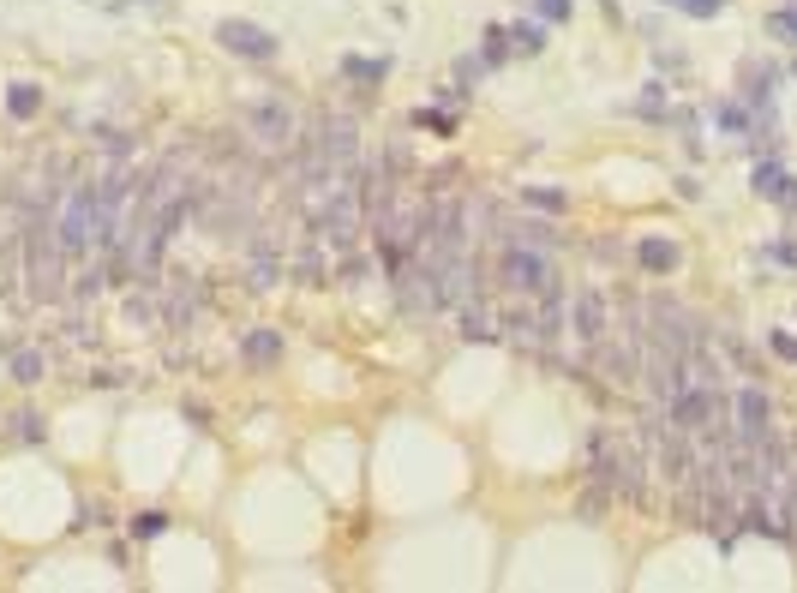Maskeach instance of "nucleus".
Wrapping results in <instances>:
<instances>
[{
	"instance_id": "1",
	"label": "nucleus",
	"mask_w": 797,
	"mask_h": 593,
	"mask_svg": "<svg viewBox=\"0 0 797 593\" xmlns=\"http://www.w3.org/2000/svg\"><path fill=\"white\" fill-rule=\"evenodd\" d=\"M498 276L516 294H558V270H552V258L540 246H510L504 264H498Z\"/></svg>"
},
{
	"instance_id": "3",
	"label": "nucleus",
	"mask_w": 797,
	"mask_h": 593,
	"mask_svg": "<svg viewBox=\"0 0 797 593\" xmlns=\"http://www.w3.org/2000/svg\"><path fill=\"white\" fill-rule=\"evenodd\" d=\"M732 438L744 450H768V438H774V408H768V396L756 384H744L732 396Z\"/></svg>"
},
{
	"instance_id": "13",
	"label": "nucleus",
	"mask_w": 797,
	"mask_h": 593,
	"mask_svg": "<svg viewBox=\"0 0 797 593\" xmlns=\"http://www.w3.org/2000/svg\"><path fill=\"white\" fill-rule=\"evenodd\" d=\"M630 114L660 120V114H666V90H660V84H642V96H630Z\"/></svg>"
},
{
	"instance_id": "4",
	"label": "nucleus",
	"mask_w": 797,
	"mask_h": 593,
	"mask_svg": "<svg viewBox=\"0 0 797 593\" xmlns=\"http://www.w3.org/2000/svg\"><path fill=\"white\" fill-rule=\"evenodd\" d=\"M246 132L264 144V150H288L300 138V114L288 102H252L246 108Z\"/></svg>"
},
{
	"instance_id": "23",
	"label": "nucleus",
	"mask_w": 797,
	"mask_h": 593,
	"mask_svg": "<svg viewBox=\"0 0 797 593\" xmlns=\"http://www.w3.org/2000/svg\"><path fill=\"white\" fill-rule=\"evenodd\" d=\"M774 258H780V264H792V270H797V240H774Z\"/></svg>"
},
{
	"instance_id": "21",
	"label": "nucleus",
	"mask_w": 797,
	"mask_h": 593,
	"mask_svg": "<svg viewBox=\"0 0 797 593\" xmlns=\"http://www.w3.org/2000/svg\"><path fill=\"white\" fill-rule=\"evenodd\" d=\"M528 204H540V210H564V192H546V186H534V192H528Z\"/></svg>"
},
{
	"instance_id": "15",
	"label": "nucleus",
	"mask_w": 797,
	"mask_h": 593,
	"mask_svg": "<svg viewBox=\"0 0 797 593\" xmlns=\"http://www.w3.org/2000/svg\"><path fill=\"white\" fill-rule=\"evenodd\" d=\"M480 42H486V60H510V30H498V24H492Z\"/></svg>"
},
{
	"instance_id": "17",
	"label": "nucleus",
	"mask_w": 797,
	"mask_h": 593,
	"mask_svg": "<svg viewBox=\"0 0 797 593\" xmlns=\"http://www.w3.org/2000/svg\"><path fill=\"white\" fill-rule=\"evenodd\" d=\"M768 30H774V36H786V42H797V6H780V12L768 18Z\"/></svg>"
},
{
	"instance_id": "20",
	"label": "nucleus",
	"mask_w": 797,
	"mask_h": 593,
	"mask_svg": "<svg viewBox=\"0 0 797 593\" xmlns=\"http://www.w3.org/2000/svg\"><path fill=\"white\" fill-rule=\"evenodd\" d=\"M534 12L552 18V24H564V18H570V0H534Z\"/></svg>"
},
{
	"instance_id": "2",
	"label": "nucleus",
	"mask_w": 797,
	"mask_h": 593,
	"mask_svg": "<svg viewBox=\"0 0 797 593\" xmlns=\"http://www.w3.org/2000/svg\"><path fill=\"white\" fill-rule=\"evenodd\" d=\"M90 234H96V198H90L84 186H72L66 204H60V216H54V246H60L66 258H78V252L90 246Z\"/></svg>"
},
{
	"instance_id": "7",
	"label": "nucleus",
	"mask_w": 797,
	"mask_h": 593,
	"mask_svg": "<svg viewBox=\"0 0 797 593\" xmlns=\"http://www.w3.org/2000/svg\"><path fill=\"white\" fill-rule=\"evenodd\" d=\"M636 264H642L648 276H672V270L684 264V252H678V240H666V234H642V246H636Z\"/></svg>"
},
{
	"instance_id": "12",
	"label": "nucleus",
	"mask_w": 797,
	"mask_h": 593,
	"mask_svg": "<svg viewBox=\"0 0 797 593\" xmlns=\"http://www.w3.org/2000/svg\"><path fill=\"white\" fill-rule=\"evenodd\" d=\"M6 108H12L18 120H30V114L42 108V90H36V84H12V90H6Z\"/></svg>"
},
{
	"instance_id": "18",
	"label": "nucleus",
	"mask_w": 797,
	"mask_h": 593,
	"mask_svg": "<svg viewBox=\"0 0 797 593\" xmlns=\"http://www.w3.org/2000/svg\"><path fill=\"white\" fill-rule=\"evenodd\" d=\"M12 432H18L24 444H42V420H36V414H18V420H12Z\"/></svg>"
},
{
	"instance_id": "8",
	"label": "nucleus",
	"mask_w": 797,
	"mask_h": 593,
	"mask_svg": "<svg viewBox=\"0 0 797 593\" xmlns=\"http://www.w3.org/2000/svg\"><path fill=\"white\" fill-rule=\"evenodd\" d=\"M756 192L774 198V204H786V210H797V180L780 168V162H762V168H756Z\"/></svg>"
},
{
	"instance_id": "5",
	"label": "nucleus",
	"mask_w": 797,
	"mask_h": 593,
	"mask_svg": "<svg viewBox=\"0 0 797 593\" xmlns=\"http://www.w3.org/2000/svg\"><path fill=\"white\" fill-rule=\"evenodd\" d=\"M216 42L228 54H240V60H276V36L264 24H252V18H222L216 24Z\"/></svg>"
},
{
	"instance_id": "10",
	"label": "nucleus",
	"mask_w": 797,
	"mask_h": 593,
	"mask_svg": "<svg viewBox=\"0 0 797 593\" xmlns=\"http://www.w3.org/2000/svg\"><path fill=\"white\" fill-rule=\"evenodd\" d=\"M384 72H390L384 60H360V54L342 60V78H354V84H384Z\"/></svg>"
},
{
	"instance_id": "16",
	"label": "nucleus",
	"mask_w": 797,
	"mask_h": 593,
	"mask_svg": "<svg viewBox=\"0 0 797 593\" xmlns=\"http://www.w3.org/2000/svg\"><path fill=\"white\" fill-rule=\"evenodd\" d=\"M36 372H42V360H36L30 348H24V354H12V378H18V384H36Z\"/></svg>"
},
{
	"instance_id": "14",
	"label": "nucleus",
	"mask_w": 797,
	"mask_h": 593,
	"mask_svg": "<svg viewBox=\"0 0 797 593\" xmlns=\"http://www.w3.org/2000/svg\"><path fill=\"white\" fill-rule=\"evenodd\" d=\"M276 354H282V342H276V330H252V336H246V360H264V366H270Z\"/></svg>"
},
{
	"instance_id": "19",
	"label": "nucleus",
	"mask_w": 797,
	"mask_h": 593,
	"mask_svg": "<svg viewBox=\"0 0 797 593\" xmlns=\"http://www.w3.org/2000/svg\"><path fill=\"white\" fill-rule=\"evenodd\" d=\"M666 6H678V12H696V18H714L726 0H666Z\"/></svg>"
},
{
	"instance_id": "11",
	"label": "nucleus",
	"mask_w": 797,
	"mask_h": 593,
	"mask_svg": "<svg viewBox=\"0 0 797 593\" xmlns=\"http://www.w3.org/2000/svg\"><path fill=\"white\" fill-rule=\"evenodd\" d=\"M510 48H522V54H540V48H546V24H540V18L516 24V30H510Z\"/></svg>"
},
{
	"instance_id": "9",
	"label": "nucleus",
	"mask_w": 797,
	"mask_h": 593,
	"mask_svg": "<svg viewBox=\"0 0 797 593\" xmlns=\"http://www.w3.org/2000/svg\"><path fill=\"white\" fill-rule=\"evenodd\" d=\"M576 336L582 342H606V300L600 294H576Z\"/></svg>"
},
{
	"instance_id": "22",
	"label": "nucleus",
	"mask_w": 797,
	"mask_h": 593,
	"mask_svg": "<svg viewBox=\"0 0 797 593\" xmlns=\"http://www.w3.org/2000/svg\"><path fill=\"white\" fill-rule=\"evenodd\" d=\"M774 354H780V360H797V336H786V330H780V336H774Z\"/></svg>"
},
{
	"instance_id": "6",
	"label": "nucleus",
	"mask_w": 797,
	"mask_h": 593,
	"mask_svg": "<svg viewBox=\"0 0 797 593\" xmlns=\"http://www.w3.org/2000/svg\"><path fill=\"white\" fill-rule=\"evenodd\" d=\"M354 156H360L354 120H348V114H330V120H324V162H330V168H348Z\"/></svg>"
}]
</instances>
